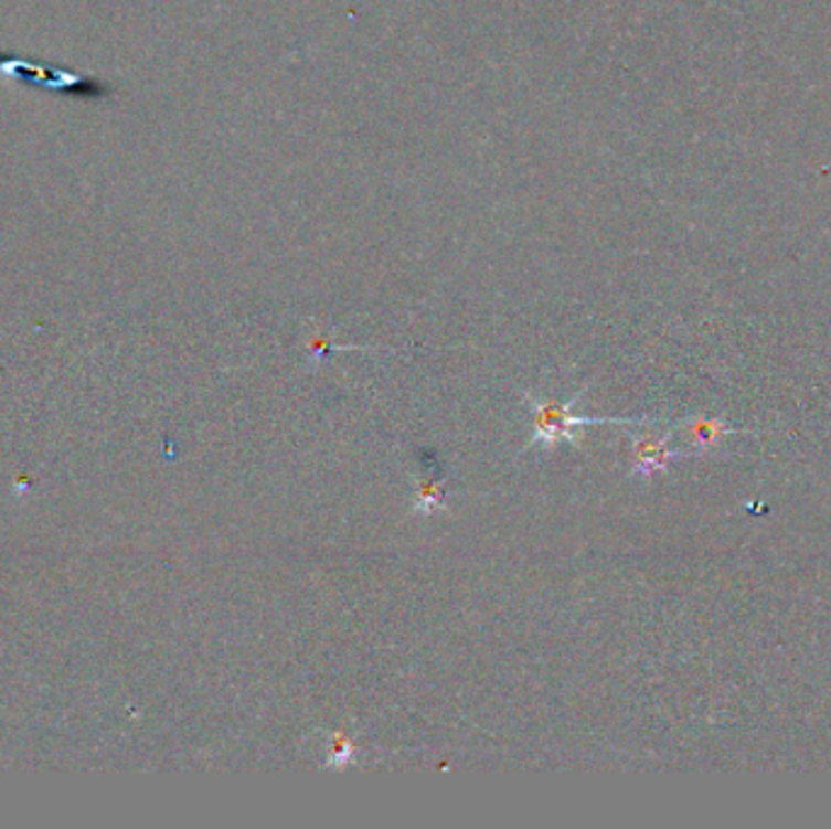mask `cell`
Listing matches in <instances>:
<instances>
[{
  "label": "cell",
  "instance_id": "cell-4",
  "mask_svg": "<svg viewBox=\"0 0 831 829\" xmlns=\"http://www.w3.org/2000/svg\"><path fill=\"white\" fill-rule=\"evenodd\" d=\"M0 71H3L6 76H15L18 81H28V83H40V86H50V88H76L78 83H83V78L78 76H71V74H54V71H46V68H40L34 64H25L20 62V59H10V62H3L0 64Z\"/></svg>",
  "mask_w": 831,
  "mask_h": 829
},
{
  "label": "cell",
  "instance_id": "cell-3",
  "mask_svg": "<svg viewBox=\"0 0 831 829\" xmlns=\"http://www.w3.org/2000/svg\"><path fill=\"white\" fill-rule=\"evenodd\" d=\"M676 431L691 446V453H705L725 440V436L729 434V426L725 422H720V418L695 416L681 422Z\"/></svg>",
  "mask_w": 831,
  "mask_h": 829
},
{
  "label": "cell",
  "instance_id": "cell-2",
  "mask_svg": "<svg viewBox=\"0 0 831 829\" xmlns=\"http://www.w3.org/2000/svg\"><path fill=\"white\" fill-rule=\"evenodd\" d=\"M654 424H649L644 434L632 436V477H652L657 472H664L673 458H683L689 455L685 450H671L669 448V434H654Z\"/></svg>",
  "mask_w": 831,
  "mask_h": 829
},
{
  "label": "cell",
  "instance_id": "cell-1",
  "mask_svg": "<svg viewBox=\"0 0 831 829\" xmlns=\"http://www.w3.org/2000/svg\"><path fill=\"white\" fill-rule=\"evenodd\" d=\"M586 387H582L576 394H572L569 400L557 402V400H540V396L523 392L525 406L530 412V418H533V434H530L525 450L533 448H547L554 450L560 443H572V446H579V438H576V431L582 426H596V424H610V426H644L652 422H635V418H588V416H574V406L582 400V394Z\"/></svg>",
  "mask_w": 831,
  "mask_h": 829
},
{
  "label": "cell",
  "instance_id": "cell-5",
  "mask_svg": "<svg viewBox=\"0 0 831 829\" xmlns=\"http://www.w3.org/2000/svg\"><path fill=\"white\" fill-rule=\"evenodd\" d=\"M445 479L436 477H420L416 479V495H414V507L412 511L418 516H436L448 509L445 503Z\"/></svg>",
  "mask_w": 831,
  "mask_h": 829
},
{
  "label": "cell",
  "instance_id": "cell-6",
  "mask_svg": "<svg viewBox=\"0 0 831 829\" xmlns=\"http://www.w3.org/2000/svg\"><path fill=\"white\" fill-rule=\"evenodd\" d=\"M355 742L353 737L348 735L345 730H339V732H331L329 735V756H327V768H335V772H341V768L351 766L353 759H355Z\"/></svg>",
  "mask_w": 831,
  "mask_h": 829
}]
</instances>
